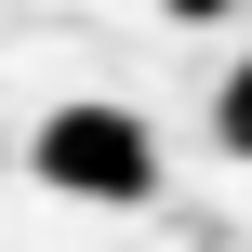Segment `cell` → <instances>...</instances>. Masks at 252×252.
Listing matches in <instances>:
<instances>
[{
	"label": "cell",
	"instance_id": "obj_3",
	"mask_svg": "<svg viewBox=\"0 0 252 252\" xmlns=\"http://www.w3.org/2000/svg\"><path fill=\"white\" fill-rule=\"evenodd\" d=\"M159 13H173V27H213V13H226V0H159Z\"/></svg>",
	"mask_w": 252,
	"mask_h": 252
},
{
	"label": "cell",
	"instance_id": "obj_2",
	"mask_svg": "<svg viewBox=\"0 0 252 252\" xmlns=\"http://www.w3.org/2000/svg\"><path fill=\"white\" fill-rule=\"evenodd\" d=\"M213 133H226V159H252V66H226V93H213Z\"/></svg>",
	"mask_w": 252,
	"mask_h": 252
},
{
	"label": "cell",
	"instance_id": "obj_1",
	"mask_svg": "<svg viewBox=\"0 0 252 252\" xmlns=\"http://www.w3.org/2000/svg\"><path fill=\"white\" fill-rule=\"evenodd\" d=\"M27 173H40L53 199H93V213H146V199H159V133H146L133 106L80 93V106H53V120L27 133Z\"/></svg>",
	"mask_w": 252,
	"mask_h": 252
}]
</instances>
